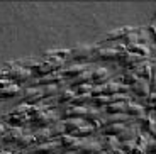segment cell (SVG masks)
<instances>
[{
	"mask_svg": "<svg viewBox=\"0 0 156 154\" xmlns=\"http://www.w3.org/2000/svg\"><path fill=\"white\" fill-rule=\"evenodd\" d=\"M136 69H133L134 71V75H136L139 80H144V81H149L151 80V75H153V65L151 63H146V61H143V63H139V65H136L134 66Z\"/></svg>",
	"mask_w": 156,
	"mask_h": 154,
	"instance_id": "1",
	"label": "cell"
},
{
	"mask_svg": "<svg viewBox=\"0 0 156 154\" xmlns=\"http://www.w3.org/2000/svg\"><path fill=\"white\" fill-rule=\"evenodd\" d=\"M126 114L136 119H144L146 117V108L139 103H126Z\"/></svg>",
	"mask_w": 156,
	"mask_h": 154,
	"instance_id": "2",
	"label": "cell"
},
{
	"mask_svg": "<svg viewBox=\"0 0 156 154\" xmlns=\"http://www.w3.org/2000/svg\"><path fill=\"white\" fill-rule=\"evenodd\" d=\"M119 59H121L122 65L126 66H136L139 63L144 61L143 56H137V54H131V53H124V54H119Z\"/></svg>",
	"mask_w": 156,
	"mask_h": 154,
	"instance_id": "3",
	"label": "cell"
},
{
	"mask_svg": "<svg viewBox=\"0 0 156 154\" xmlns=\"http://www.w3.org/2000/svg\"><path fill=\"white\" fill-rule=\"evenodd\" d=\"M131 88H133V92L136 93L137 96H146V95H149V81L137 80Z\"/></svg>",
	"mask_w": 156,
	"mask_h": 154,
	"instance_id": "4",
	"label": "cell"
},
{
	"mask_svg": "<svg viewBox=\"0 0 156 154\" xmlns=\"http://www.w3.org/2000/svg\"><path fill=\"white\" fill-rule=\"evenodd\" d=\"M141 120H143V122H141L143 129H144L149 135H153V137L156 139V120L151 119V117H144V119H141Z\"/></svg>",
	"mask_w": 156,
	"mask_h": 154,
	"instance_id": "5",
	"label": "cell"
},
{
	"mask_svg": "<svg viewBox=\"0 0 156 154\" xmlns=\"http://www.w3.org/2000/svg\"><path fill=\"white\" fill-rule=\"evenodd\" d=\"M97 54H98L97 58H100V59H117L119 54H121V51L114 49V47H109V49H98Z\"/></svg>",
	"mask_w": 156,
	"mask_h": 154,
	"instance_id": "6",
	"label": "cell"
},
{
	"mask_svg": "<svg viewBox=\"0 0 156 154\" xmlns=\"http://www.w3.org/2000/svg\"><path fill=\"white\" fill-rule=\"evenodd\" d=\"M124 124H107L104 127V132H105L109 137H114V135H119L122 131H124Z\"/></svg>",
	"mask_w": 156,
	"mask_h": 154,
	"instance_id": "7",
	"label": "cell"
},
{
	"mask_svg": "<svg viewBox=\"0 0 156 154\" xmlns=\"http://www.w3.org/2000/svg\"><path fill=\"white\" fill-rule=\"evenodd\" d=\"M119 141H121V142H131V141L136 142V131H134L133 127L124 129V131L119 134Z\"/></svg>",
	"mask_w": 156,
	"mask_h": 154,
	"instance_id": "8",
	"label": "cell"
},
{
	"mask_svg": "<svg viewBox=\"0 0 156 154\" xmlns=\"http://www.w3.org/2000/svg\"><path fill=\"white\" fill-rule=\"evenodd\" d=\"M107 114L109 115H117V114H126V103L117 102V103H110L107 107Z\"/></svg>",
	"mask_w": 156,
	"mask_h": 154,
	"instance_id": "9",
	"label": "cell"
},
{
	"mask_svg": "<svg viewBox=\"0 0 156 154\" xmlns=\"http://www.w3.org/2000/svg\"><path fill=\"white\" fill-rule=\"evenodd\" d=\"M82 152L83 154H98L100 151V144L98 142H85L82 146Z\"/></svg>",
	"mask_w": 156,
	"mask_h": 154,
	"instance_id": "10",
	"label": "cell"
},
{
	"mask_svg": "<svg viewBox=\"0 0 156 154\" xmlns=\"http://www.w3.org/2000/svg\"><path fill=\"white\" fill-rule=\"evenodd\" d=\"M129 49L133 51L134 54H137V56H143V58H144L146 54L149 53V49L146 46H143V44H139V43H136V44H131V46H129Z\"/></svg>",
	"mask_w": 156,
	"mask_h": 154,
	"instance_id": "11",
	"label": "cell"
},
{
	"mask_svg": "<svg viewBox=\"0 0 156 154\" xmlns=\"http://www.w3.org/2000/svg\"><path fill=\"white\" fill-rule=\"evenodd\" d=\"M105 76H107V69H105V68H97L94 73H92V80H94V81H98V83H100V81L104 80Z\"/></svg>",
	"mask_w": 156,
	"mask_h": 154,
	"instance_id": "12",
	"label": "cell"
},
{
	"mask_svg": "<svg viewBox=\"0 0 156 154\" xmlns=\"http://www.w3.org/2000/svg\"><path fill=\"white\" fill-rule=\"evenodd\" d=\"M122 80H124L126 83H127V85H131V86H133L134 83H136V81L139 80V78H137L136 75H134V71H127V73H124V76H122Z\"/></svg>",
	"mask_w": 156,
	"mask_h": 154,
	"instance_id": "13",
	"label": "cell"
},
{
	"mask_svg": "<svg viewBox=\"0 0 156 154\" xmlns=\"http://www.w3.org/2000/svg\"><path fill=\"white\" fill-rule=\"evenodd\" d=\"M127 120V115L126 114H117V115H110V120L109 124H122Z\"/></svg>",
	"mask_w": 156,
	"mask_h": 154,
	"instance_id": "14",
	"label": "cell"
},
{
	"mask_svg": "<svg viewBox=\"0 0 156 154\" xmlns=\"http://www.w3.org/2000/svg\"><path fill=\"white\" fill-rule=\"evenodd\" d=\"M100 115H102V112L100 110H88L87 108V114H85V117L88 120H97L98 122V119H100Z\"/></svg>",
	"mask_w": 156,
	"mask_h": 154,
	"instance_id": "15",
	"label": "cell"
},
{
	"mask_svg": "<svg viewBox=\"0 0 156 154\" xmlns=\"http://www.w3.org/2000/svg\"><path fill=\"white\" fill-rule=\"evenodd\" d=\"M85 114H87V108H83V107H80V108L75 107V108H71V110L68 112V115H71V117H80V115L83 117Z\"/></svg>",
	"mask_w": 156,
	"mask_h": 154,
	"instance_id": "16",
	"label": "cell"
},
{
	"mask_svg": "<svg viewBox=\"0 0 156 154\" xmlns=\"http://www.w3.org/2000/svg\"><path fill=\"white\" fill-rule=\"evenodd\" d=\"M94 102L98 105V107H102V105H109L110 103V98H109V96H105V95H100V96H95Z\"/></svg>",
	"mask_w": 156,
	"mask_h": 154,
	"instance_id": "17",
	"label": "cell"
},
{
	"mask_svg": "<svg viewBox=\"0 0 156 154\" xmlns=\"http://www.w3.org/2000/svg\"><path fill=\"white\" fill-rule=\"evenodd\" d=\"M134 146H136V142H134V141H131V142H122V149H121V151H126V152H133Z\"/></svg>",
	"mask_w": 156,
	"mask_h": 154,
	"instance_id": "18",
	"label": "cell"
},
{
	"mask_svg": "<svg viewBox=\"0 0 156 154\" xmlns=\"http://www.w3.org/2000/svg\"><path fill=\"white\" fill-rule=\"evenodd\" d=\"M90 100V96L88 95H80V96H76V98H75V103H85V102H88Z\"/></svg>",
	"mask_w": 156,
	"mask_h": 154,
	"instance_id": "19",
	"label": "cell"
},
{
	"mask_svg": "<svg viewBox=\"0 0 156 154\" xmlns=\"http://www.w3.org/2000/svg\"><path fill=\"white\" fill-rule=\"evenodd\" d=\"M131 154H146V151H144V147H141V146H137V144H136Z\"/></svg>",
	"mask_w": 156,
	"mask_h": 154,
	"instance_id": "20",
	"label": "cell"
},
{
	"mask_svg": "<svg viewBox=\"0 0 156 154\" xmlns=\"http://www.w3.org/2000/svg\"><path fill=\"white\" fill-rule=\"evenodd\" d=\"M148 103L151 105V107H154V105H156V93H151V95H149V98H148Z\"/></svg>",
	"mask_w": 156,
	"mask_h": 154,
	"instance_id": "21",
	"label": "cell"
},
{
	"mask_svg": "<svg viewBox=\"0 0 156 154\" xmlns=\"http://www.w3.org/2000/svg\"><path fill=\"white\" fill-rule=\"evenodd\" d=\"M92 131H94L92 127H82V129H78V134H90Z\"/></svg>",
	"mask_w": 156,
	"mask_h": 154,
	"instance_id": "22",
	"label": "cell"
},
{
	"mask_svg": "<svg viewBox=\"0 0 156 154\" xmlns=\"http://www.w3.org/2000/svg\"><path fill=\"white\" fill-rule=\"evenodd\" d=\"M76 141H75L73 137H65V144H75Z\"/></svg>",
	"mask_w": 156,
	"mask_h": 154,
	"instance_id": "23",
	"label": "cell"
},
{
	"mask_svg": "<svg viewBox=\"0 0 156 154\" xmlns=\"http://www.w3.org/2000/svg\"><path fill=\"white\" fill-rule=\"evenodd\" d=\"M151 34L154 36V39H156V26H153V27H151Z\"/></svg>",
	"mask_w": 156,
	"mask_h": 154,
	"instance_id": "24",
	"label": "cell"
},
{
	"mask_svg": "<svg viewBox=\"0 0 156 154\" xmlns=\"http://www.w3.org/2000/svg\"><path fill=\"white\" fill-rule=\"evenodd\" d=\"M114 154H126V152H124V151H121V149H115V151H114Z\"/></svg>",
	"mask_w": 156,
	"mask_h": 154,
	"instance_id": "25",
	"label": "cell"
},
{
	"mask_svg": "<svg viewBox=\"0 0 156 154\" xmlns=\"http://www.w3.org/2000/svg\"><path fill=\"white\" fill-rule=\"evenodd\" d=\"M98 154H105V152H98Z\"/></svg>",
	"mask_w": 156,
	"mask_h": 154,
	"instance_id": "26",
	"label": "cell"
},
{
	"mask_svg": "<svg viewBox=\"0 0 156 154\" xmlns=\"http://www.w3.org/2000/svg\"><path fill=\"white\" fill-rule=\"evenodd\" d=\"M153 108H154V110H156V105H154V107H153Z\"/></svg>",
	"mask_w": 156,
	"mask_h": 154,
	"instance_id": "27",
	"label": "cell"
}]
</instances>
